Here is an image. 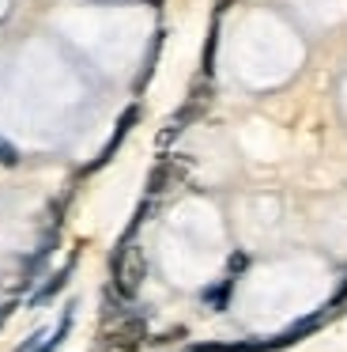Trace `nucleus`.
I'll return each mask as SVG.
<instances>
[{
	"instance_id": "nucleus-14",
	"label": "nucleus",
	"mask_w": 347,
	"mask_h": 352,
	"mask_svg": "<svg viewBox=\"0 0 347 352\" xmlns=\"http://www.w3.org/2000/svg\"><path fill=\"white\" fill-rule=\"evenodd\" d=\"M230 4H234V0H215V12H226Z\"/></svg>"
},
{
	"instance_id": "nucleus-10",
	"label": "nucleus",
	"mask_w": 347,
	"mask_h": 352,
	"mask_svg": "<svg viewBox=\"0 0 347 352\" xmlns=\"http://www.w3.org/2000/svg\"><path fill=\"white\" fill-rule=\"evenodd\" d=\"M0 163H4V167H15V163H19V152H15L8 140H0Z\"/></svg>"
},
{
	"instance_id": "nucleus-5",
	"label": "nucleus",
	"mask_w": 347,
	"mask_h": 352,
	"mask_svg": "<svg viewBox=\"0 0 347 352\" xmlns=\"http://www.w3.org/2000/svg\"><path fill=\"white\" fill-rule=\"evenodd\" d=\"M174 178H178V160L163 155V160L155 163V170H151V178H147V197H158V193H166V190L174 186Z\"/></svg>"
},
{
	"instance_id": "nucleus-2",
	"label": "nucleus",
	"mask_w": 347,
	"mask_h": 352,
	"mask_svg": "<svg viewBox=\"0 0 347 352\" xmlns=\"http://www.w3.org/2000/svg\"><path fill=\"white\" fill-rule=\"evenodd\" d=\"M143 337H147V322H143V314H125L113 329H106V337H102L98 349L102 352H140Z\"/></svg>"
},
{
	"instance_id": "nucleus-4",
	"label": "nucleus",
	"mask_w": 347,
	"mask_h": 352,
	"mask_svg": "<svg viewBox=\"0 0 347 352\" xmlns=\"http://www.w3.org/2000/svg\"><path fill=\"white\" fill-rule=\"evenodd\" d=\"M136 122H140V107H136V102H132V107H128L125 110V114H121L117 118V125H113V137H110V144H106L102 148V152H98V160L95 163H91V170H98V167H106V163H110L113 160V155H117V148L121 144H125V137H128V129H132V125Z\"/></svg>"
},
{
	"instance_id": "nucleus-9",
	"label": "nucleus",
	"mask_w": 347,
	"mask_h": 352,
	"mask_svg": "<svg viewBox=\"0 0 347 352\" xmlns=\"http://www.w3.org/2000/svg\"><path fill=\"white\" fill-rule=\"evenodd\" d=\"M230 292H234V280H223V284H215V288L204 292V303H211L215 311H223L226 299H230Z\"/></svg>"
},
{
	"instance_id": "nucleus-1",
	"label": "nucleus",
	"mask_w": 347,
	"mask_h": 352,
	"mask_svg": "<svg viewBox=\"0 0 347 352\" xmlns=\"http://www.w3.org/2000/svg\"><path fill=\"white\" fill-rule=\"evenodd\" d=\"M143 276H147V258L136 243H117L113 250V292L121 299H136V292L143 288Z\"/></svg>"
},
{
	"instance_id": "nucleus-11",
	"label": "nucleus",
	"mask_w": 347,
	"mask_h": 352,
	"mask_svg": "<svg viewBox=\"0 0 347 352\" xmlns=\"http://www.w3.org/2000/svg\"><path fill=\"white\" fill-rule=\"evenodd\" d=\"M347 303V280L344 284H339V292H336V296H332V303H328V311L332 314H336V307H344Z\"/></svg>"
},
{
	"instance_id": "nucleus-13",
	"label": "nucleus",
	"mask_w": 347,
	"mask_h": 352,
	"mask_svg": "<svg viewBox=\"0 0 347 352\" xmlns=\"http://www.w3.org/2000/svg\"><path fill=\"white\" fill-rule=\"evenodd\" d=\"M8 314H12V303H4V307H0V326H4V318H8Z\"/></svg>"
},
{
	"instance_id": "nucleus-3",
	"label": "nucleus",
	"mask_w": 347,
	"mask_h": 352,
	"mask_svg": "<svg viewBox=\"0 0 347 352\" xmlns=\"http://www.w3.org/2000/svg\"><path fill=\"white\" fill-rule=\"evenodd\" d=\"M208 80H211V76H200V80L193 84V91H189L185 107H181L178 114L170 118V125H166V133L158 137L163 144H166V140H174V137H178V133L189 125V122H196V118H200L204 110H208V102H211V84H208Z\"/></svg>"
},
{
	"instance_id": "nucleus-6",
	"label": "nucleus",
	"mask_w": 347,
	"mask_h": 352,
	"mask_svg": "<svg viewBox=\"0 0 347 352\" xmlns=\"http://www.w3.org/2000/svg\"><path fill=\"white\" fill-rule=\"evenodd\" d=\"M72 269H75V258L68 261V265L60 269V273H53L45 288H38V292H34V303H45V299H53V296H57V292H60V288H64V284H68V276H72Z\"/></svg>"
},
{
	"instance_id": "nucleus-7",
	"label": "nucleus",
	"mask_w": 347,
	"mask_h": 352,
	"mask_svg": "<svg viewBox=\"0 0 347 352\" xmlns=\"http://www.w3.org/2000/svg\"><path fill=\"white\" fill-rule=\"evenodd\" d=\"M215 46H219V23H211V31H208V42H204L200 76H211V72H215Z\"/></svg>"
},
{
	"instance_id": "nucleus-12",
	"label": "nucleus",
	"mask_w": 347,
	"mask_h": 352,
	"mask_svg": "<svg viewBox=\"0 0 347 352\" xmlns=\"http://www.w3.org/2000/svg\"><path fill=\"white\" fill-rule=\"evenodd\" d=\"M230 269H246V254H234V258H230Z\"/></svg>"
},
{
	"instance_id": "nucleus-8",
	"label": "nucleus",
	"mask_w": 347,
	"mask_h": 352,
	"mask_svg": "<svg viewBox=\"0 0 347 352\" xmlns=\"http://www.w3.org/2000/svg\"><path fill=\"white\" fill-rule=\"evenodd\" d=\"M163 38H166V34L158 31L155 42H151V50H147V61H143V72H140V80H136V87H143V84L151 80V72H155V61H158V50H163Z\"/></svg>"
}]
</instances>
